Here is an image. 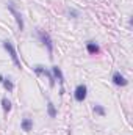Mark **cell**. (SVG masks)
Returning a JSON list of instances; mask_svg holds the SVG:
<instances>
[{
    "label": "cell",
    "instance_id": "obj_8",
    "mask_svg": "<svg viewBox=\"0 0 133 135\" xmlns=\"http://www.w3.org/2000/svg\"><path fill=\"white\" fill-rule=\"evenodd\" d=\"M21 126H22V131H25V132H30V131L33 129V121H32L30 118H24Z\"/></svg>",
    "mask_w": 133,
    "mask_h": 135
},
{
    "label": "cell",
    "instance_id": "obj_4",
    "mask_svg": "<svg viewBox=\"0 0 133 135\" xmlns=\"http://www.w3.org/2000/svg\"><path fill=\"white\" fill-rule=\"evenodd\" d=\"M86 94H88V88H86V85H78L77 88H75V101L78 102H83L86 99Z\"/></svg>",
    "mask_w": 133,
    "mask_h": 135
},
{
    "label": "cell",
    "instance_id": "obj_14",
    "mask_svg": "<svg viewBox=\"0 0 133 135\" xmlns=\"http://www.w3.org/2000/svg\"><path fill=\"white\" fill-rule=\"evenodd\" d=\"M2 82H3V75H0V83H2Z\"/></svg>",
    "mask_w": 133,
    "mask_h": 135
},
{
    "label": "cell",
    "instance_id": "obj_13",
    "mask_svg": "<svg viewBox=\"0 0 133 135\" xmlns=\"http://www.w3.org/2000/svg\"><path fill=\"white\" fill-rule=\"evenodd\" d=\"M94 112L97 115H100V116H105V108L102 105H94Z\"/></svg>",
    "mask_w": 133,
    "mask_h": 135
},
{
    "label": "cell",
    "instance_id": "obj_2",
    "mask_svg": "<svg viewBox=\"0 0 133 135\" xmlns=\"http://www.w3.org/2000/svg\"><path fill=\"white\" fill-rule=\"evenodd\" d=\"M38 38H39V39H41V42L47 47L49 57L52 58V57H53V42H52V39H50V35L45 33L44 30H38Z\"/></svg>",
    "mask_w": 133,
    "mask_h": 135
},
{
    "label": "cell",
    "instance_id": "obj_9",
    "mask_svg": "<svg viewBox=\"0 0 133 135\" xmlns=\"http://www.w3.org/2000/svg\"><path fill=\"white\" fill-rule=\"evenodd\" d=\"M86 50H88L91 55H94V54L99 52V46H97L96 42H88V44H86Z\"/></svg>",
    "mask_w": 133,
    "mask_h": 135
},
{
    "label": "cell",
    "instance_id": "obj_1",
    "mask_svg": "<svg viewBox=\"0 0 133 135\" xmlns=\"http://www.w3.org/2000/svg\"><path fill=\"white\" fill-rule=\"evenodd\" d=\"M3 47H5V50L9 54V57H11V60H13V63L16 65L17 69H21L22 68V63H21V60H19V57H17V54H16V49H14V46L11 44V41H3Z\"/></svg>",
    "mask_w": 133,
    "mask_h": 135
},
{
    "label": "cell",
    "instance_id": "obj_10",
    "mask_svg": "<svg viewBox=\"0 0 133 135\" xmlns=\"http://www.w3.org/2000/svg\"><path fill=\"white\" fill-rule=\"evenodd\" d=\"M2 107H3V112L8 113V112L11 110V102L8 101L6 98H3V99H2Z\"/></svg>",
    "mask_w": 133,
    "mask_h": 135
},
{
    "label": "cell",
    "instance_id": "obj_12",
    "mask_svg": "<svg viewBox=\"0 0 133 135\" xmlns=\"http://www.w3.org/2000/svg\"><path fill=\"white\" fill-rule=\"evenodd\" d=\"M2 83H3V86H5V88H6L8 91H13L14 85H13V82H11L9 79H3V82H2Z\"/></svg>",
    "mask_w": 133,
    "mask_h": 135
},
{
    "label": "cell",
    "instance_id": "obj_11",
    "mask_svg": "<svg viewBox=\"0 0 133 135\" xmlns=\"http://www.w3.org/2000/svg\"><path fill=\"white\" fill-rule=\"evenodd\" d=\"M47 108H49V116H50V118H55V116H57V108H55V105H53L52 102H49V104H47Z\"/></svg>",
    "mask_w": 133,
    "mask_h": 135
},
{
    "label": "cell",
    "instance_id": "obj_3",
    "mask_svg": "<svg viewBox=\"0 0 133 135\" xmlns=\"http://www.w3.org/2000/svg\"><path fill=\"white\" fill-rule=\"evenodd\" d=\"M6 8L11 11V14L14 16V19H16V22H17V27H19V30L22 32V30H24V19H22V14H21V13L16 9V6H14L11 2H9V3H6Z\"/></svg>",
    "mask_w": 133,
    "mask_h": 135
},
{
    "label": "cell",
    "instance_id": "obj_7",
    "mask_svg": "<svg viewBox=\"0 0 133 135\" xmlns=\"http://www.w3.org/2000/svg\"><path fill=\"white\" fill-rule=\"evenodd\" d=\"M52 72H53V79H57V80L63 85V83H64V75H63V71H61L58 66H53V68H52Z\"/></svg>",
    "mask_w": 133,
    "mask_h": 135
},
{
    "label": "cell",
    "instance_id": "obj_6",
    "mask_svg": "<svg viewBox=\"0 0 133 135\" xmlns=\"http://www.w3.org/2000/svg\"><path fill=\"white\" fill-rule=\"evenodd\" d=\"M34 72H36V74H45V75L49 77V80H50V86H53V85H55V79H53V75H52L49 71H45L42 66H36V68H34Z\"/></svg>",
    "mask_w": 133,
    "mask_h": 135
},
{
    "label": "cell",
    "instance_id": "obj_5",
    "mask_svg": "<svg viewBox=\"0 0 133 135\" xmlns=\"http://www.w3.org/2000/svg\"><path fill=\"white\" fill-rule=\"evenodd\" d=\"M113 83L117 85V86H125L129 82H127V79H125L121 72H114V74H113Z\"/></svg>",
    "mask_w": 133,
    "mask_h": 135
}]
</instances>
